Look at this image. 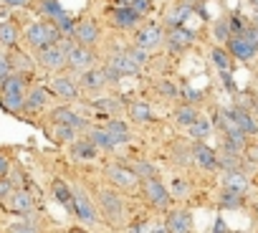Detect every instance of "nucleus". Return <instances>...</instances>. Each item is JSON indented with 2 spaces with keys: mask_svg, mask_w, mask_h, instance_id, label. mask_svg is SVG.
Segmentation results:
<instances>
[{
  "mask_svg": "<svg viewBox=\"0 0 258 233\" xmlns=\"http://www.w3.org/2000/svg\"><path fill=\"white\" fill-rule=\"evenodd\" d=\"M126 167L132 170V172H135V175H137L142 183H145V180H152V178H157V170H155V167H152L147 160H132V162H129Z\"/></svg>",
  "mask_w": 258,
  "mask_h": 233,
  "instance_id": "72a5a7b5",
  "label": "nucleus"
},
{
  "mask_svg": "<svg viewBox=\"0 0 258 233\" xmlns=\"http://www.w3.org/2000/svg\"><path fill=\"white\" fill-rule=\"evenodd\" d=\"M240 38H245V41H250L253 46H258V26L248 23V28L243 31V36H240Z\"/></svg>",
  "mask_w": 258,
  "mask_h": 233,
  "instance_id": "de8ad7c7",
  "label": "nucleus"
},
{
  "mask_svg": "<svg viewBox=\"0 0 258 233\" xmlns=\"http://www.w3.org/2000/svg\"><path fill=\"white\" fill-rule=\"evenodd\" d=\"M228 26H230V36H243V31L248 28V23H245L240 16H233V18L228 21Z\"/></svg>",
  "mask_w": 258,
  "mask_h": 233,
  "instance_id": "79ce46f5",
  "label": "nucleus"
},
{
  "mask_svg": "<svg viewBox=\"0 0 258 233\" xmlns=\"http://www.w3.org/2000/svg\"><path fill=\"white\" fill-rule=\"evenodd\" d=\"M180 91L187 96V101H190V104H195V101H200V99H203V94H200V91H195V89H190V86H182Z\"/></svg>",
  "mask_w": 258,
  "mask_h": 233,
  "instance_id": "8fccbe9b",
  "label": "nucleus"
},
{
  "mask_svg": "<svg viewBox=\"0 0 258 233\" xmlns=\"http://www.w3.org/2000/svg\"><path fill=\"white\" fill-rule=\"evenodd\" d=\"M69 233H86V230H81V228H71Z\"/></svg>",
  "mask_w": 258,
  "mask_h": 233,
  "instance_id": "13d9d810",
  "label": "nucleus"
},
{
  "mask_svg": "<svg viewBox=\"0 0 258 233\" xmlns=\"http://www.w3.org/2000/svg\"><path fill=\"white\" fill-rule=\"evenodd\" d=\"M228 53H230L233 59L250 61V59L258 53V46H253L250 41H245V38H240V36H233V38L228 41Z\"/></svg>",
  "mask_w": 258,
  "mask_h": 233,
  "instance_id": "2eb2a0df",
  "label": "nucleus"
},
{
  "mask_svg": "<svg viewBox=\"0 0 258 233\" xmlns=\"http://www.w3.org/2000/svg\"><path fill=\"white\" fill-rule=\"evenodd\" d=\"M223 190H230V193H245L248 190V178L240 172V170H233V172H225L223 175Z\"/></svg>",
  "mask_w": 258,
  "mask_h": 233,
  "instance_id": "bb28decb",
  "label": "nucleus"
},
{
  "mask_svg": "<svg viewBox=\"0 0 258 233\" xmlns=\"http://www.w3.org/2000/svg\"><path fill=\"white\" fill-rule=\"evenodd\" d=\"M0 46L13 51L18 46V28L8 21H0Z\"/></svg>",
  "mask_w": 258,
  "mask_h": 233,
  "instance_id": "c756f323",
  "label": "nucleus"
},
{
  "mask_svg": "<svg viewBox=\"0 0 258 233\" xmlns=\"http://www.w3.org/2000/svg\"><path fill=\"white\" fill-rule=\"evenodd\" d=\"M165 41H167V48L172 51V53H180V51H185V48H190V43L195 41V33L190 31V28H172V31H167L165 33Z\"/></svg>",
  "mask_w": 258,
  "mask_h": 233,
  "instance_id": "f8f14e48",
  "label": "nucleus"
},
{
  "mask_svg": "<svg viewBox=\"0 0 258 233\" xmlns=\"http://www.w3.org/2000/svg\"><path fill=\"white\" fill-rule=\"evenodd\" d=\"M61 38H63L61 28H58L53 21H48V18L36 21V23H31V26L26 28V43H28L36 53L43 51V48H48V46H56Z\"/></svg>",
  "mask_w": 258,
  "mask_h": 233,
  "instance_id": "f03ea898",
  "label": "nucleus"
},
{
  "mask_svg": "<svg viewBox=\"0 0 258 233\" xmlns=\"http://www.w3.org/2000/svg\"><path fill=\"white\" fill-rule=\"evenodd\" d=\"M114 3H116V6H129L132 0H114Z\"/></svg>",
  "mask_w": 258,
  "mask_h": 233,
  "instance_id": "4d7b16f0",
  "label": "nucleus"
},
{
  "mask_svg": "<svg viewBox=\"0 0 258 233\" xmlns=\"http://www.w3.org/2000/svg\"><path fill=\"white\" fill-rule=\"evenodd\" d=\"M8 208H11L13 213H21V215L31 213V210H33V198H31V193L16 188V190L8 195Z\"/></svg>",
  "mask_w": 258,
  "mask_h": 233,
  "instance_id": "a211bd4d",
  "label": "nucleus"
},
{
  "mask_svg": "<svg viewBox=\"0 0 258 233\" xmlns=\"http://www.w3.org/2000/svg\"><path fill=\"white\" fill-rule=\"evenodd\" d=\"M109 64H111V66H114V69H116L121 76H137V74L142 71V69H140V66L132 61V59H129V53H126V51H124V53L111 56V59H109Z\"/></svg>",
  "mask_w": 258,
  "mask_h": 233,
  "instance_id": "412c9836",
  "label": "nucleus"
},
{
  "mask_svg": "<svg viewBox=\"0 0 258 233\" xmlns=\"http://www.w3.org/2000/svg\"><path fill=\"white\" fill-rule=\"evenodd\" d=\"M187 190H190V188H187V180H180V178H177V180H172L170 195H172V198H180V195H187Z\"/></svg>",
  "mask_w": 258,
  "mask_h": 233,
  "instance_id": "c03bdc74",
  "label": "nucleus"
},
{
  "mask_svg": "<svg viewBox=\"0 0 258 233\" xmlns=\"http://www.w3.org/2000/svg\"><path fill=\"white\" fill-rule=\"evenodd\" d=\"M250 3H253V6H255V11H258V0H250Z\"/></svg>",
  "mask_w": 258,
  "mask_h": 233,
  "instance_id": "bf43d9fd",
  "label": "nucleus"
},
{
  "mask_svg": "<svg viewBox=\"0 0 258 233\" xmlns=\"http://www.w3.org/2000/svg\"><path fill=\"white\" fill-rule=\"evenodd\" d=\"M111 23L116 26V28H135L140 21H142V16L140 13H135L129 6H116V8H111Z\"/></svg>",
  "mask_w": 258,
  "mask_h": 233,
  "instance_id": "4468645a",
  "label": "nucleus"
},
{
  "mask_svg": "<svg viewBox=\"0 0 258 233\" xmlns=\"http://www.w3.org/2000/svg\"><path fill=\"white\" fill-rule=\"evenodd\" d=\"M53 195H56V200L69 210V213H74V193H71V188L63 183V180H53Z\"/></svg>",
  "mask_w": 258,
  "mask_h": 233,
  "instance_id": "c85d7f7f",
  "label": "nucleus"
},
{
  "mask_svg": "<svg viewBox=\"0 0 258 233\" xmlns=\"http://www.w3.org/2000/svg\"><path fill=\"white\" fill-rule=\"evenodd\" d=\"M129 8H132L135 13H140V16H147L155 6H152V0H132V3H129Z\"/></svg>",
  "mask_w": 258,
  "mask_h": 233,
  "instance_id": "37998d69",
  "label": "nucleus"
},
{
  "mask_svg": "<svg viewBox=\"0 0 258 233\" xmlns=\"http://www.w3.org/2000/svg\"><path fill=\"white\" fill-rule=\"evenodd\" d=\"M13 193V185H11V180L8 178H0V200L3 198H8Z\"/></svg>",
  "mask_w": 258,
  "mask_h": 233,
  "instance_id": "3c124183",
  "label": "nucleus"
},
{
  "mask_svg": "<svg viewBox=\"0 0 258 233\" xmlns=\"http://www.w3.org/2000/svg\"><path fill=\"white\" fill-rule=\"evenodd\" d=\"M210 59H213V64H215V69H218L220 74H230L233 61H230V53H228V51H223V48H213Z\"/></svg>",
  "mask_w": 258,
  "mask_h": 233,
  "instance_id": "c9c22d12",
  "label": "nucleus"
},
{
  "mask_svg": "<svg viewBox=\"0 0 258 233\" xmlns=\"http://www.w3.org/2000/svg\"><path fill=\"white\" fill-rule=\"evenodd\" d=\"M253 26H258V16H255V21H253Z\"/></svg>",
  "mask_w": 258,
  "mask_h": 233,
  "instance_id": "052dcab7",
  "label": "nucleus"
},
{
  "mask_svg": "<svg viewBox=\"0 0 258 233\" xmlns=\"http://www.w3.org/2000/svg\"><path fill=\"white\" fill-rule=\"evenodd\" d=\"M213 33H215V38L220 41V43H228L233 36H230V26H228V21H218L215 26H213Z\"/></svg>",
  "mask_w": 258,
  "mask_h": 233,
  "instance_id": "58836bf2",
  "label": "nucleus"
},
{
  "mask_svg": "<svg viewBox=\"0 0 258 233\" xmlns=\"http://www.w3.org/2000/svg\"><path fill=\"white\" fill-rule=\"evenodd\" d=\"M96 152H99V150H96L89 140H76V142L71 145V155H74L76 160H94Z\"/></svg>",
  "mask_w": 258,
  "mask_h": 233,
  "instance_id": "2f4dec72",
  "label": "nucleus"
},
{
  "mask_svg": "<svg viewBox=\"0 0 258 233\" xmlns=\"http://www.w3.org/2000/svg\"><path fill=\"white\" fill-rule=\"evenodd\" d=\"M165 225H167L170 233H190L192 230V215L187 210H170Z\"/></svg>",
  "mask_w": 258,
  "mask_h": 233,
  "instance_id": "dca6fc26",
  "label": "nucleus"
},
{
  "mask_svg": "<svg viewBox=\"0 0 258 233\" xmlns=\"http://www.w3.org/2000/svg\"><path fill=\"white\" fill-rule=\"evenodd\" d=\"M36 64L48 69V71H61L66 66V51L58 48V46H48V48L36 53Z\"/></svg>",
  "mask_w": 258,
  "mask_h": 233,
  "instance_id": "9d476101",
  "label": "nucleus"
},
{
  "mask_svg": "<svg viewBox=\"0 0 258 233\" xmlns=\"http://www.w3.org/2000/svg\"><path fill=\"white\" fill-rule=\"evenodd\" d=\"M11 74H13V69H11V56H8L6 51H0V84H3Z\"/></svg>",
  "mask_w": 258,
  "mask_h": 233,
  "instance_id": "a19ab883",
  "label": "nucleus"
},
{
  "mask_svg": "<svg viewBox=\"0 0 258 233\" xmlns=\"http://www.w3.org/2000/svg\"><path fill=\"white\" fill-rule=\"evenodd\" d=\"M8 56H11V69H13V74L31 76V71H33V61H31L28 53H21L18 48H13V51H8Z\"/></svg>",
  "mask_w": 258,
  "mask_h": 233,
  "instance_id": "393cba45",
  "label": "nucleus"
},
{
  "mask_svg": "<svg viewBox=\"0 0 258 233\" xmlns=\"http://www.w3.org/2000/svg\"><path fill=\"white\" fill-rule=\"evenodd\" d=\"M190 13H192V6H182V3H177V6L167 13V18H165L167 31H172V28H182V23L187 21Z\"/></svg>",
  "mask_w": 258,
  "mask_h": 233,
  "instance_id": "a878e982",
  "label": "nucleus"
},
{
  "mask_svg": "<svg viewBox=\"0 0 258 233\" xmlns=\"http://www.w3.org/2000/svg\"><path fill=\"white\" fill-rule=\"evenodd\" d=\"M74 41L79 43V46H86V48H91V46H96L99 43V38H101V31H99V26L94 23V21H76V26H74Z\"/></svg>",
  "mask_w": 258,
  "mask_h": 233,
  "instance_id": "6e6552de",
  "label": "nucleus"
},
{
  "mask_svg": "<svg viewBox=\"0 0 258 233\" xmlns=\"http://www.w3.org/2000/svg\"><path fill=\"white\" fill-rule=\"evenodd\" d=\"M53 91L61 96V99H76L79 96V84L71 79V76H56L53 79Z\"/></svg>",
  "mask_w": 258,
  "mask_h": 233,
  "instance_id": "4be33fe9",
  "label": "nucleus"
},
{
  "mask_svg": "<svg viewBox=\"0 0 258 233\" xmlns=\"http://www.w3.org/2000/svg\"><path fill=\"white\" fill-rule=\"evenodd\" d=\"M79 86L86 89V91H101L106 86V76L101 69H89L79 76Z\"/></svg>",
  "mask_w": 258,
  "mask_h": 233,
  "instance_id": "6ab92c4d",
  "label": "nucleus"
},
{
  "mask_svg": "<svg viewBox=\"0 0 258 233\" xmlns=\"http://www.w3.org/2000/svg\"><path fill=\"white\" fill-rule=\"evenodd\" d=\"M56 127H58V132L53 135V140H58V142H69V140H74V130L61 127V125H56Z\"/></svg>",
  "mask_w": 258,
  "mask_h": 233,
  "instance_id": "09e8293b",
  "label": "nucleus"
},
{
  "mask_svg": "<svg viewBox=\"0 0 258 233\" xmlns=\"http://www.w3.org/2000/svg\"><path fill=\"white\" fill-rule=\"evenodd\" d=\"M192 160H195L200 167H205V170H215V167H218V155H215L208 145H203V142H195V145H192Z\"/></svg>",
  "mask_w": 258,
  "mask_h": 233,
  "instance_id": "aec40b11",
  "label": "nucleus"
},
{
  "mask_svg": "<svg viewBox=\"0 0 258 233\" xmlns=\"http://www.w3.org/2000/svg\"><path fill=\"white\" fill-rule=\"evenodd\" d=\"M86 140H89L96 150H106V152H109V150H114V147H116V145H114V140L109 137V132H106L104 127H91Z\"/></svg>",
  "mask_w": 258,
  "mask_h": 233,
  "instance_id": "cd10ccee",
  "label": "nucleus"
},
{
  "mask_svg": "<svg viewBox=\"0 0 258 233\" xmlns=\"http://www.w3.org/2000/svg\"><path fill=\"white\" fill-rule=\"evenodd\" d=\"M142 193H145V198H147V203L152 205V208H170V203H172V195H170V190H167V185H162V180L160 178H152V180H145L142 183Z\"/></svg>",
  "mask_w": 258,
  "mask_h": 233,
  "instance_id": "39448f33",
  "label": "nucleus"
},
{
  "mask_svg": "<svg viewBox=\"0 0 258 233\" xmlns=\"http://www.w3.org/2000/svg\"><path fill=\"white\" fill-rule=\"evenodd\" d=\"M101 71H104V76H106V84H119V81H121V74H119L111 64H106Z\"/></svg>",
  "mask_w": 258,
  "mask_h": 233,
  "instance_id": "a18cd8bd",
  "label": "nucleus"
},
{
  "mask_svg": "<svg viewBox=\"0 0 258 233\" xmlns=\"http://www.w3.org/2000/svg\"><path fill=\"white\" fill-rule=\"evenodd\" d=\"M91 106H94V109H99V111H104V114H114V111H119V109L124 106V99L99 96V99H94V101H91Z\"/></svg>",
  "mask_w": 258,
  "mask_h": 233,
  "instance_id": "f704fd0d",
  "label": "nucleus"
},
{
  "mask_svg": "<svg viewBox=\"0 0 258 233\" xmlns=\"http://www.w3.org/2000/svg\"><path fill=\"white\" fill-rule=\"evenodd\" d=\"M38 11L43 13V16H48V21H53V23H61L69 13L56 3V0H38Z\"/></svg>",
  "mask_w": 258,
  "mask_h": 233,
  "instance_id": "7c9ffc66",
  "label": "nucleus"
},
{
  "mask_svg": "<svg viewBox=\"0 0 258 233\" xmlns=\"http://www.w3.org/2000/svg\"><path fill=\"white\" fill-rule=\"evenodd\" d=\"M147 233H170V230H167V225L162 220H155V223L147 225Z\"/></svg>",
  "mask_w": 258,
  "mask_h": 233,
  "instance_id": "603ef678",
  "label": "nucleus"
},
{
  "mask_svg": "<svg viewBox=\"0 0 258 233\" xmlns=\"http://www.w3.org/2000/svg\"><path fill=\"white\" fill-rule=\"evenodd\" d=\"M104 130L109 132V137L114 140V145H126L129 137H132V132H129V125H124L121 120H109Z\"/></svg>",
  "mask_w": 258,
  "mask_h": 233,
  "instance_id": "b1692460",
  "label": "nucleus"
},
{
  "mask_svg": "<svg viewBox=\"0 0 258 233\" xmlns=\"http://www.w3.org/2000/svg\"><path fill=\"white\" fill-rule=\"evenodd\" d=\"M71 193H74V213L79 215V220H81V223L91 225V223L96 220V210H94V205H91L89 195H86L81 188H74Z\"/></svg>",
  "mask_w": 258,
  "mask_h": 233,
  "instance_id": "9b49d317",
  "label": "nucleus"
},
{
  "mask_svg": "<svg viewBox=\"0 0 258 233\" xmlns=\"http://www.w3.org/2000/svg\"><path fill=\"white\" fill-rule=\"evenodd\" d=\"M195 120H198V111L190 106V104H182V106H177L175 109V125H180V127H192L195 125Z\"/></svg>",
  "mask_w": 258,
  "mask_h": 233,
  "instance_id": "473e14b6",
  "label": "nucleus"
},
{
  "mask_svg": "<svg viewBox=\"0 0 258 233\" xmlns=\"http://www.w3.org/2000/svg\"><path fill=\"white\" fill-rule=\"evenodd\" d=\"M126 109H129V116H132V122H137V125L152 122V106H150L147 101H142V99L129 101V104H126Z\"/></svg>",
  "mask_w": 258,
  "mask_h": 233,
  "instance_id": "5701e85b",
  "label": "nucleus"
},
{
  "mask_svg": "<svg viewBox=\"0 0 258 233\" xmlns=\"http://www.w3.org/2000/svg\"><path fill=\"white\" fill-rule=\"evenodd\" d=\"M106 178H109L111 185H116V188H121V190H126V193H135V190L140 188V178L129 170L126 165H119V162L106 167Z\"/></svg>",
  "mask_w": 258,
  "mask_h": 233,
  "instance_id": "423d86ee",
  "label": "nucleus"
},
{
  "mask_svg": "<svg viewBox=\"0 0 258 233\" xmlns=\"http://www.w3.org/2000/svg\"><path fill=\"white\" fill-rule=\"evenodd\" d=\"M165 43V28L162 26H157V23H147V26H142V28H137L135 31V46L137 48H142V51H155V48H160Z\"/></svg>",
  "mask_w": 258,
  "mask_h": 233,
  "instance_id": "20e7f679",
  "label": "nucleus"
},
{
  "mask_svg": "<svg viewBox=\"0 0 258 233\" xmlns=\"http://www.w3.org/2000/svg\"><path fill=\"white\" fill-rule=\"evenodd\" d=\"M48 104V91L43 86H31L26 94V104H23V114H38L43 111Z\"/></svg>",
  "mask_w": 258,
  "mask_h": 233,
  "instance_id": "ddd939ff",
  "label": "nucleus"
},
{
  "mask_svg": "<svg viewBox=\"0 0 258 233\" xmlns=\"http://www.w3.org/2000/svg\"><path fill=\"white\" fill-rule=\"evenodd\" d=\"M213 233H225V223H223L220 218L215 220V230H213Z\"/></svg>",
  "mask_w": 258,
  "mask_h": 233,
  "instance_id": "5fc2aeb1",
  "label": "nucleus"
},
{
  "mask_svg": "<svg viewBox=\"0 0 258 233\" xmlns=\"http://www.w3.org/2000/svg\"><path fill=\"white\" fill-rule=\"evenodd\" d=\"M11 233H36V228L28 223H16V225H11Z\"/></svg>",
  "mask_w": 258,
  "mask_h": 233,
  "instance_id": "864d4df0",
  "label": "nucleus"
},
{
  "mask_svg": "<svg viewBox=\"0 0 258 233\" xmlns=\"http://www.w3.org/2000/svg\"><path fill=\"white\" fill-rule=\"evenodd\" d=\"M157 91L165 94V96H177V94H180V89H177L172 81H160V84H157Z\"/></svg>",
  "mask_w": 258,
  "mask_h": 233,
  "instance_id": "49530a36",
  "label": "nucleus"
},
{
  "mask_svg": "<svg viewBox=\"0 0 258 233\" xmlns=\"http://www.w3.org/2000/svg\"><path fill=\"white\" fill-rule=\"evenodd\" d=\"M3 3H6V6H23L26 0H3Z\"/></svg>",
  "mask_w": 258,
  "mask_h": 233,
  "instance_id": "6e6d98bb",
  "label": "nucleus"
},
{
  "mask_svg": "<svg viewBox=\"0 0 258 233\" xmlns=\"http://www.w3.org/2000/svg\"><path fill=\"white\" fill-rule=\"evenodd\" d=\"M126 53H129V59H132L140 69L150 61V53H147V51H142V48H137V46H129V48H126Z\"/></svg>",
  "mask_w": 258,
  "mask_h": 233,
  "instance_id": "ea45409f",
  "label": "nucleus"
},
{
  "mask_svg": "<svg viewBox=\"0 0 258 233\" xmlns=\"http://www.w3.org/2000/svg\"><path fill=\"white\" fill-rule=\"evenodd\" d=\"M228 114H230V120L238 125V130L248 137V135H255L258 132V125H255V120L243 109V106H233V109H228Z\"/></svg>",
  "mask_w": 258,
  "mask_h": 233,
  "instance_id": "f3484780",
  "label": "nucleus"
},
{
  "mask_svg": "<svg viewBox=\"0 0 258 233\" xmlns=\"http://www.w3.org/2000/svg\"><path fill=\"white\" fill-rule=\"evenodd\" d=\"M51 122L53 125H61V127H69V130H86V120L84 116H79L74 109H69V106H56L53 111H51Z\"/></svg>",
  "mask_w": 258,
  "mask_h": 233,
  "instance_id": "1a4fd4ad",
  "label": "nucleus"
},
{
  "mask_svg": "<svg viewBox=\"0 0 258 233\" xmlns=\"http://www.w3.org/2000/svg\"><path fill=\"white\" fill-rule=\"evenodd\" d=\"M26 94H28V76L23 74H11L3 84H0V106L11 114H23V104H26Z\"/></svg>",
  "mask_w": 258,
  "mask_h": 233,
  "instance_id": "f257e3e1",
  "label": "nucleus"
},
{
  "mask_svg": "<svg viewBox=\"0 0 258 233\" xmlns=\"http://www.w3.org/2000/svg\"><path fill=\"white\" fill-rule=\"evenodd\" d=\"M96 200H99L101 213L106 215L109 223H114V225H121V223H124V203H121V198H119L114 190L99 188V190H96Z\"/></svg>",
  "mask_w": 258,
  "mask_h": 233,
  "instance_id": "7ed1b4c3",
  "label": "nucleus"
},
{
  "mask_svg": "<svg viewBox=\"0 0 258 233\" xmlns=\"http://www.w3.org/2000/svg\"><path fill=\"white\" fill-rule=\"evenodd\" d=\"M220 205H223V208H240V205H243V195H240V193L223 190V195H220Z\"/></svg>",
  "mask_w": 258,
  "mask_h": 233,
  "instance_id": "4c0bfd02",
  "label": "nucleus"
},
{
  "mask_svg": "<svg viewBox=\"0 0 258 233\" xmlns=\"http://www.w3.org/2000/svg\"><path fill=\"white\" fill-rule=\"evenodd\" d=\"M210 130H213V122H210V120H205V116H203V120L198 116V120H195V125L190 127V135H192L198 142H203V140L210 135Z\"/></svg>",
  "mask_w": 258,
  "mask_h": 233,
  "instance_id": "e433bc0d",
  "label": "nucleus"
},
{
  "mask_svg": "<svg viewBox=\"0 0 258 233\" xmlns=\"http://www.w3.org/2000/svg\"><path fill=\"white\" fill-rule=\"evenodd\" d=\"M94 61H96V56H94L91 48H86V46L74 43V46L66 51V66L74 69V71H89Z\"/></svg>",
  "mask_w": 258,
  "mask_h": 233,
  "instance_id": "0eeeda50",
  "label": "nucleus"
}]
</instances>
